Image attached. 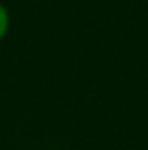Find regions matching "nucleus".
<instances>
[{
	"label": "nucleus",
	"mask_w": 148,
	"mask_h": 150,
	"mask_svg": "<svg viewBox=\"0 0 148 150\" xmlns=\"http://www.w3.org/2000/svg\"><path fill=\"white\" fill-rule=\"evenodd\" d=\"M10 27H11V15H10V10L6 8V4L0 2V40L8 36L10 33Z\"/></svg>",
	"instance_id": "f257e3e1"
}]
</instances>
